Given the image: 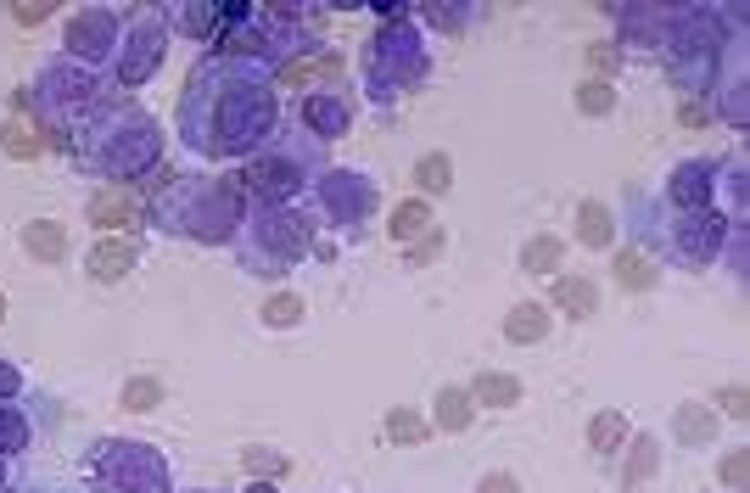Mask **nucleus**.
<instances>
[{
  "label": "nucleus",
  "instance_id": "nucleus-30",
  "mask_svg": "<svg viewBox=\"0 0 750 493\" xmlns=\"http://www.w3.org/2000/svg\"><path fill=\"white\" fill-rule=\"evenodd\" d=\"M303 319V297H275V303H264V325H297Z\"/></svg>",
  "mask_w": 750,
  "mask_h": 493
},
{
  "label": "nucleus",
  "instance_id": "nucleus-15",
  "mask_svg": "<svg viewBox=\"0 0 750 493\" xmlns=\"http://www.w3.org/2000/svg\"><path fill=\"white\" fill-rule=\"evenodd\" d=\"M505 337H510V343H543V337H549V308H543V303H521V308L505 319Z\"/></svg>",
  "mask_w": 750,
  "mask_h": 493
},
{
  "label": "nucleus",
  "instance_id": "nucleus-26",
  "mask_svg": "<svg viewBox=\"0 0 750 493\" xmlns=\"http://www.w3.org/2000/svg\"><path fill=\"white\" fill-rule=\"evenodd\" d=\"M711 432H717V421L706 416V409H695V403H689L684 416H678V438H684V443H706Z\"/></svg>",
  "mask_w": 750,
  "mask_h": 493
},
{
  "label": "nucleus",
  "instance_id": "nucleus-21",
  "mask_svg": "<svg viewBox=\"0 0 750 493\" xmlns=\"http://www.w3.org/2000/svg\"><path fill=\"white\" fill-rule=\"evenodd\" d=\"M577 224H582V241H589V246H611V213L600 202H582Z\"/></svg>",
  "mask_w": 750,
  "mask_h": 493
},
{
  "label": "nucleus",
  "instance_id": "nucleus-41",
  "mask_svg": "<svg viewBox=\"0 0 750 493\" xmlns=\"http://www.w3.org/2000/svg\"><path fill=\"white\" fill-rule=\"evenodd\" d=\"M0 493H18V487H12V482H7V487H0Z\"/></svg>",
  "mask_w": 750,
  "mask_h": 493
},
{
  "label": "nucleus",
  "instance_id": "nucleus-11",
  "mask_svg": "<svg viewBox=\"0 0 750 493\" xmlns=\"http://www.w3.org/2000/svg\"><path fill=\"white\" fill-rule=\"evenodd\" d=\"M717 162H678L673 180H666V202H673V213H711L717 202Z\"/></svg>",
  "mask_w": 750,
  "mask_h": 493
},
{
  "label": "nucleus",
  "instance_id": "nucleus-4",
  "mask_svg": "<svg viewBox=\"0 0 750 493\" xmlns=\"http://www.w3.org/2000/svg\"><path fill=\"white\" fill-rule=\"evenodd\" d=\"M314 241V224L308 213H292V208H258L253 230H246L241 241V259L253 275H286Z\"/></svg>",
  "mask_w": 750,
  "mask_h": 493
},
{
  "label": "nucleus",
  "instance_id": "nucleus-40",
  "mask_svg": "<svg viewBox=\"0 0 750 493\" xmlns=\"http://www.w3.org/2000/svg\"><path fill=\"white\" fill-rule=\"evenodd\" d=\"M0 319H7V297H0Z\"/></svg>",
  "mask_w": 750,
  "mask_h": 493
},
{
  "label": "nucleus",
  "instance_id": "nucleus-27",
  "mask_svg": "<svg viewBox=\"0 0 750 493\" xmlns=\"http://www.w3.org/2000/svg\"><path fill=\"white\" fill-rule=\"evenodd\" d=\"M633 449H638V454H633V465L622 471V482H627V487H633V482H644V476L655 471V460H661V449H655V438H638Z\"/></svg>",
  "mask_w": 750,
  "mask_h": 493
},
{
  "label": "nucleus",
  "instance_id": "nucleus-29",
  "mask_svg": "<svg viewBox=\"0 0 750 493\" xmlns=\"http://www.w3.org/2000/svg\"><path fill=\"white\" fill-rule=\"evenodd\" d=\"M0 140H7V151H12V157H34V151H40V140H34V129H29L23 118H12L7 129H0Z\"/></svg>",
  "mask_w": 750,
  "mask_h": 493
},
{
  "label": "nucleus",
  "instance_id": "nucleus-34",
  "mask_svg": "<svg viewBox=\"0 0 750 493\" xmlns=\"http://www.w3.org/2000/svg\"><path fill=\"white\" fill-rule=\"evenodd\" d=\"M219 18H224V12H175V23H180V29H191V34H208Z\"/></svg>",
  "mask_w": 750,
  "mask_h": 493
},
{
  "label": "nucleus",
  "instance_id": "nucleus-35",
  "mask_svg": "<svg viewBox=\"0 0 750 493\" xmlns=\"http://www.w3.org/2000/svg\"><path fill=\"white\" fill-rule=\"evenodd\" d=\"M18 392H23V376H18V370H12L7 359H0V403H12Z\"/></svg>",
  "mask_w": 750,
  "mask_h": 493
},
{
  "label": "nucleus",
  "instance_id": "nucleus-28",
  "mask_svg": "<svg viewBox=\"0 0 750 493\" xmlns=\"http://www.w3.org/2000/svg\"><path fill=\"white\" fill-rule=\"evenodd\" d=\"M577 107H582V113H611V107H616V96H611L605 78H589V85L577 91Z\"/></svg>",
  "mask_w": 750,
  "mask_h": 493
},
{
  "label": "nucleus",
  "instance_id": "nucleus-20",
  "mask_svg": "<svg viewBox=\"0 0 750 493\" xmlns=\"http://www.w3.org/2000/svg\"><path fill=\"white\" fill-rule=\"evenodd\" d=\"M0 449H7V454L29 449V421L18 416V403H0Z\"/></svg>",
  "mask_w": 750,
  "mask_h": 493
},
{
  "label": "nucleus",
  "instance_id": "nucleus-25",
  "mask_svg": "<svg viewBox=\"0 0 750 493\" xmlns=\"http://www.w3.org/2000/svg\"><path fill=\"white\" fill-rule=\"evenodd\" d=\"M437 421H443V427H448V432H459V427H465V421H471V398H465V392H454V387H448V392H443V398H437Z\"/></svg>",
  "mask_w": 750,
  "mask_h": 493
},
{
  "label": "nucleus",
  "instance_id": "nucleus-3",
  "mask_svg": "<svg viewBox=\"0 0 750 493\" xmlns=\"http://www.w3.org/2000/svg\"><path fill=\"white\" fill-rule=\"evenodd\" d=\"M102 135H107V140H85V162H96L102 175H113L107 186H118L124 175L151 169V162H157V129H151L146 113L113 107V113L102 118Z\"/></svg>",
  "mask_w": 750,
  "mask_h": 493
},
{
  "label": "nucleus",
  "instance_id": "nucleus-37",
  "mask_svg": "<svg viewBox=\"0 0 750 493\" xmlns=\"http://www.w3.org/2000/svg\"><path fill=\"white\" fill-rule=\"evenodd\" d=\"M739 398H744L739 387H728V392H722V403H728V416H744V403H739Z\"/></svg>",
  "mask_w": 750,
  "mask_h": 493
},
{
  "label": "nucleus",
  "instance_id": "nucleus-23",
  "mask_svg": "<svg viewBox=\"0 0 750 493\" xmlns=\"http://www.w3.org/2000/svg\"><path fill=\"white\" fill-rule=\"evenodd\" d=\"M521 264H527V275H549V270L560 264V241H554V235H543V241H527Z\"/></svg>",
  "mask_w": 750,
  "mask_h": 493
},
{
  "label": "nucleus",
  "instance_id": "nucleus-14",
  "mask_svg": "<svg viewBox=\"0 0 750 493\" xmlns=\"http://www.w3.org/2000/svg\"><path fill=\"white\" fill-rule=\"evenodd\" d=\"M129 270H135V246L129 241H102L91 253V275L96 281H124Z\"/></svg>",
  "mask_w": 750,
  "mask_h": 493
},
{
  "label": "nucleus",
  "instance_id": "nucleus-17",
  "mask_svg": "<svg viewBox=\"0 0 750 493\" xmlns=\"http://www.w3.org/2000/svg\"><path fill=\"white\" fill-rule=\"evenodd\" d=\"M622 438H627V416H622V409H605V416H594V427H589V449H594V454H616Z\"/></svg>",
  "mask_w": 750,
  "mask_h": 493
},
{
  "label": "nucleus",
  "instance_id": "nucleus-8",
  "mask_svg": "<svg viewBox=\"0 0 750 493\" xmlns=\"http://www.w3.org/2000/svg\"><path fill=\"white\" fill-rule=\"evenodd\" d=\"M124 56H118V78L124 85H140V78H151V67L162 62V45H169V29H162L157 12H140L129 18V34L118 40Z\"/></svg>",
  "mask_w": 750,
  "mask_h": 493
},
{
  "label": "nucleus",
  "instance_id": "nucleus-38",
  "mask_svg": "<svg viewBox=\"0 0 750 493\" xmlns=\"http://www.w3.org/2000/svg\"><path fill=\"white\" fill-rule=\"evenodd\" d=\"M594 67H616V51H611V45H594Z\"/></svg>",
  "mask_w": 750,
  "mask_h": 493
},
{
  "label": "nucleus",
  "instance_id": "nucleus-36",
  "mask_svg": "<svg viewBox=\"0 0 750 493\" xmlns=\"http://www.w3.org/2000/svg\"><path fill=\"white\" fill-rule=\"evenodd\" d=\"M722 476H728V482L739 487V482H744V454H728V465H722Z\"/></svg>",
  "mask_w": 750,
  "mask_h": 493
},
{
  "label": "nucleus",
  "instance_id": "nucleus-39",
  "mask_svg": "<svg viewBox=\"0 0 750 493\" xmlns=\"http://www.w3.org/2000/svg\"><path fill=\"white\" fill-rule=\"evenodd\" d=\"M246 493H275V487H264V482H258V487H246Z\"/></svg>",
  "mask_w": 750,
  "mask_h": 493
},
{
  "label": "nucleus",
  "instance_id": "nucleus-33",
  "mask_svg": "<svg viewBox=\"0 0 750 493\" xmlns=\"http://www.w3.org/2000/svg\"><path fill=\"white\" fill-rule=\"evenodd\" d=\"M157 392H162L157 381H129V387H124V403H129V409H151Z\"/></svg>",
  "mask_w": 750,
  "mask_h": 493
},
{
  "label": "nucleus",
  "instance_id": "nucleus-19",
  "mask_svg": "<svg viewBox=\"0 0 750 493\" xmlns=\"http://www.w3.org/2000/svg\"><path fill=\"white\" fill-rule=\"evenodd\" d=\"M414 180H421L426 191H448V186H454V162H448L443 151H426L421 162H414Z\"/></svg>",
  "mask_w": 750,
  "mask_h": 493
},
{
  "label": "nucleus",
  "instance_id": "nucleus-7",
  "mask_svg": "<svg viewBox=\"0 0 750 493\" xmlns=\"http://www.w3.org/2000/svg\"><path fill=\"white\" fill-rule=\"evenodd\" d=\"M314 208H319L330 224L353 230V224H365L370 208H376V180H370V175H325V180H314Z\"/></svg>",
  "mask_w": 750,
  "mask_h": 493
},
{
  "label": "nucleus",
  "instance_id": "nucleus-1",
  "mask_svg": "<svg viewBox=\"0 0 750 493\" xmlns=\"http://www.w3.org/2000/svg\"><path fill=\"white\" fill-rule=\"evenodd\" d=\"M275 85L258 62L224 56L197 67L186 91V140L208 157H241L275 140Z\"/></svg>",
  "mask_w": 750,
  "mask_h": 493
},
{
  "label": "nucleus",
  "instance_id": "nucleus-31",
  "mask_svg": "<svg viewBox=\"0 0 750 493\" xmlns=\"http://www.w3.org/2000/svg\"><path fill=\"white\" fill-rule=\"evenodd\" d=\"M616 275H622V286H649V281H655L638 253H616Z\"/></svg>",
  "mask_w": 750,
  "mask_h": 493
},
{
  "label": "nucleus",
  "instance_id": "nucleus-18",
  "mask_svg": "<svg viewBox=\"0 0 750 493\" xmlns=\"http://www.w3.org/2000/svg\"><path fill=\"white\" fill-rule=\"evenodd\" d=\"M23 246H29L34 259H51V264H56V259L67 253V235H62V224H29V230H23Z\"/></svg>",
  "mask_w": 750,
  "mask_h": 493
},
{
  "label": "nucleus",
  "instance_id": "nucleus-13",
  "mask_svg": "<svg viewBox=\"0 0 750 493\" xmlns=\"http://www.w3.org/2000/svg\"><path fill=\"white\" fill-rule=\"evenodd\" d=\"M135 191L129 186H102L96 197H91V219L96 224H107V230H124V224H135Z\"/></svg>",
  "mask_w": 750,
  "mask_h": 493
},
{
  "label": "nucleus",
  "instance_id": "nucleus-10",
  "mask_svg": "<svg viewBox=\"0 0 750 493\" xmlns=\"http://www.w3.org/2000/svg\"><path fill=\"white\" fill-rule=\"evenodd\" d=\"M118 29L124 18L96 7V12H78L67 23V62H85V56H102V51H118Z\"/></svg>",
  "mask_w": 750,
  "mask_h": 493
},
{
  "label": "nucleus",
  "instance_id": "nucleus-16",
  "mask_svg": "<svg viewBox=\"0 0 750 493\" xmlns=\"http://www.w3.org/2000/svg\"><path fill=\"white\" fill-rule=\"evenodd\" d=\"M554 303L571 314V319H589L594 308H600V292L589 286V281H577V275H566L560 286H554Z\"/></svg>",
  "mask_w": 750,
  "mask_h": 493
},
{
  "label": "nucleus",
  "instance_id": "nucleus-22",
  "mask_svg": "<svg viewBox=\"0 0 750 493\" xmlns=\"http://www.w3.org/2000/svg\"><path fill=\"white\" fill-rule=\"evenodd\" d=\"M426 224H432V208H426V202H403V208L392 213V235H398V241H409V235H421Z\"/></svg>",
  "mask_w": 750,
  "mask_h": 493
},
{
  "label": "nucleus",
  "instance_id": "nucleus-12",
  "mask_svg": "<svg viewBox=\"0 0 750 493\" xmlns=\"http://www.w3.org/2000/svg\"><path fill=\"white\" fill-rule=\"evenodd\" d=\"M303 118H308V129L319 135V140H337L342 129H348V96H337V91H314L308 102H303Z\"/></svg>",
  "mask_w": 750,
  "mask_h": 493
},
{
  "label": "nucleus",
  "instance_id": "nucleus-9",
  "mask_svg": "<svg viewBox=\"0 0 750 493\" xmlns=\"http://www.w3.org/2000/svg\"><path fill=\"white\" fill-rule=\"evenodd\" d=\"M45 85H51V113H91L102 102V85L96 73H85V62H56L45 67Z\"/></svg>",
  "mask_w": 750,
  "mask_h": 493
},
{
  "label": "nucleus",
  "instance_id": "nucleus-5",
  "mask_svg": "<svg viewBox=\"0 0 750 493\" xmlns=\"http://www.w3.org/2000/svg\"><path fill=\"white\" fill-rule=\"evenodd\" d=\"M722 235H728V219L722 213H673V224L644 235L661 259H678V264H711L722 253Z\"/></svg>",
  "mask_w": 750,
  "mask_h": 493
},
{
  "label": "nucleus",
  "instance_id": "nucleus-32",
  "mask_svg": "<svg viewBox=\"0 0 750 493\" xmlns=\"http://www.w3.org/2000/svg\"><path fill=\"white\" fill-rule=\"evenodd\" d=\"M387 432H392V438H409V443H421V438H426V421H421V416H387Z\"/></svg>",
  "mask_w": 750,
  "mask_h": 493
},
{
  "label": "nucleus",
  "instance_id": "nucleus-2",
  "mask_svg": "<svg viewBox=\"0 0 750 493\" xmlns=\"http://www.w3.org/2000/svg\"><path fill=\"white\" fill-rule=\"evenodd\" d=\"M235 213H241V202H235V191L224 180H180V186H162L157 202H151V224L175 230V235L186 230L197 241L235 235V224H241Z\"/></svg>",
  "mask_w": 750,
  "mask_h": 493
},
{
  "label": "nucleus",
  "instance_id": "nucleus-24",
  "mask_svg": "<svg viewBox=\"0 0 750 493\" xmlns=\"http://www.w3.org/2000/svg\"><path fill=\"white\" fill-rule=\"evenodd\" d=\"M476 398H482V403H516V398H521V381H516V376H482V381H476Z\"/></svg>",
  "mask_w": 750,
  "mask_h": 493
},
{
  "label": "nucleus",
  "instance_id": "nucleus-6",
  "mask_svg": "<svg viewBox=\"0 0 750 493\" xmlns=\"http://www.w3.org/2000/svg\"><path fill=\"white\" fill-rule=\"evenodd\" d=\"M314 180V169H308V157H292L281 140H270V157H258L253 169H246V191L253 197H264V208H286L303 186Z\"/></svg>",
  "mask_w": 750,
  "mask_h": 493
}]
</instances>
